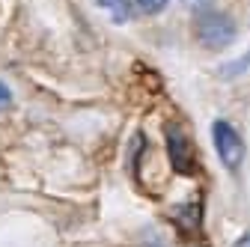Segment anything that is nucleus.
<instances>
[{"mask_svg":"<svg viewBox=\"0 0 250 247\" xmlns=\"http://www.w3.org/2000/svg\"><path fill=\"white\" fill-rule=\"evenodd\" d=\"M235 33H238L235 21H232L229 15H224V12H211V9H208V12L197 15V42H200L203 48L221 51V48L232 45Z\"/></svg>","mask_w":250,"mask_h":247,"instance_id":"nucleus-1","label":"nucleus"},{"mask_svg":"<svg viewBox=\"0 0 250 247\" xmlns=\"http://www.w3.org/2000/svg\"><path fill=\"white\" fill-rule=\"evenodd\" d=\"M211 137H214V149H217V158L224 161L227 170H235L241 161H244V143H241V134L229 125V122L217 119L211 125Z\"/></svg>","mask_w":250,"mask_h":247,"instance_id":"nucleus-2","label":"nucleus"},{"mask_svg":"<svg viewBox=\"0 0 250 247\" xmlns=\"http://www.w3.org/2000/svg\"><path fill=\"white\" fill-rule=\"evenodd\" d=\"M167 155H170V164L176 173L182 176H191L194 173V149H191V140L182 134V128L176 125H167Z\"/></svg>","mask_w":250,"mask_h":247,"instance_id":"nucleus-3","label":"nucleus"},{"mask_svg":"<svg viewBox=\"0 0 250 247\" xmlns=\"http://www.w3.org/2000/svg\"><path fill=\"white\" fill-rule=\"evenodd\" d=\"M173 218H176V224L185 229V232H197L200 229V203H191V206H179L176 211H173Z\"/></svg>","mask_w":250,"mask_h":247,"instance_id":"nucleus-4","label":"nucleus"},{"mask_svg":"<svg viewBox=\"0 0 250 247\" xmlns=\"http://www.w3.org/2000/svg\"><path fill=\"white\" fill-rule=\"evenodd\" d=\"M99 3L110 12V18H113L116 24L128 21V15H131V0H99Z\"/></svg>","mask_w":250,"mask_h":247,"instance_id":"nucleus-5","label":"nucleus"},{"mask_svg":"<svg viewBox=\"0 0 250 247\" xmlns=\"http://www.w3.org/2000/svg\"><path fill=\"white\" fill-rule=\"evenodd\" d=\"M137 247H167V238L158 232V229H146L140 235V244Z\"/></svg>","mask_w":250,"mask_h":247,"instance_id":"nucleus-6","label":"nucleus"},{"mask_svg":"<svg viewBox=\"0 0 250 247\" xmlns=\"http://www.w3.org/2000/svg\"><path fill=\"white\" fill-rule=\"evenodd\" d=\"M167 3H170V0H137V6H140L146 15H155V12H161Z\"/></svg>","mask_w":250,"mask_h":247,"instance_id":"nucleus-7","label":"nucleus"},{"mask_svg":"<svg viewBox=\"0 0 250 247\" xmlns=\"http://www.w3.org/2000/svg\"><path fill=\"white\" fill-rule=\"evenodd\" d=\"M182 3H185L188 9H194L197 15H203V12H208V9H211V0H182Z\"/></svg>","mask_w":250,"mask_h":247,"instance_id":"nucleus-8","label":"nucleus"},{"mask_svg":"<svg viewBox=\"0 0 250 247\" xmlns=\"http://www.w3.org/2000/svg\"><path fill=\"white\" fill-rule=\"evenodd\" d=\"M9 104H12V92H9V86L3 81H0V110H6Z\"/></svg>","mask_w":250,"mask_h":247,"instance_id":"nucleus-9","label":"nucleus"},{"mask_svg":"<svg viewBox=\"0 0 250 247\" xmlns=\"http://www.w3.org/2000/svg\"><path fill=\"white\" fill-rule=\"evenodd\" d=\"M232 247H250V235H241V238H238Z\"/></svg>","mask_w":250,"mask_h":247,"instance_id":"nucleus-10","label":"nucleus"}]
</instances>
